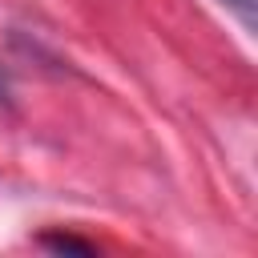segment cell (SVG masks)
I'll list each match as a JSON object with an SVG mask.
<instances>
[{
	"instance_id": "obj_1",
	"label": "cell",
	"mask_w": 258,
	"mask_h": 258,
	"mask_svg": "<svg viewBox=\"0 0 258 258\" xmlns=\"http://www.w3.org/2000/svg\"><path fill=\"white\" fill-rule=\"evenodd\" d=\"M222 4H226V8L246 24V28H254V0H222Z\"/></svg>"
},
{
	"instance_id": "obj_3",
	"label": "cell",
	"mask_w": 258,
	"mask_h": 258,
	"mask_svg": "<svg viewBox=\"0 0 258 258\" xmlns=\"http://www.w3.org/2000/svg\"><path fill=\"white\" fill-rule=\"evenodd\" d=\"M12 101V81H8V73L0 69V105H8Z\"/></svg>"
},
{
	"instance_id": "obj_2",
	"label": "cell",
	"mask_w": 258,
	"mask_h": 258,
	"mask_svg": "<svg viewBox=\"0 0 258 258\" xmlns=\"http://www.w3.org/2000/svg\"><path fill=\"white\" fill-rule=\"evenodd\" d=\"M48 246H64V250H89V242H77V238H44Z\"/></svg>"
}]
</instances>
